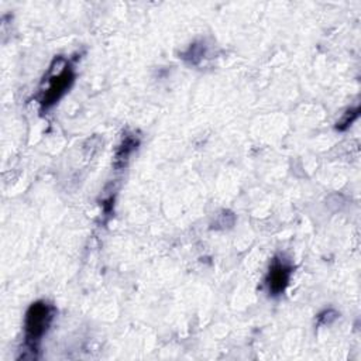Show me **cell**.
Here are the masks:
<instances>
[{
  "label": "cell",
  "instance_id": "obj_1",
  "mask_svg": "<svg viewBox=\"0 0 361 361\" xmlns=\"http://www.w3.org/2000/svg\"><path fill=\"white\" fill-rule=\"evenodd\" d=\"M54 317V309L45 302H35L25 314V341L34 348L44 336Z\"/></svg>",
  "mask_w": 361,
  "mask_h": 361
},
{
  "label": "cell",
  "instance_id": "obj_2",
  "mask_svg": "<svg viewBox=\"0 0 361 361\" xmlns=\"http://www.w3.org/2000/svg\"><path fill=\"white\" fill-rule=\"evenodd\" d=\"M73 80V73L69 69V66H65L62 71H59V73H56L55 76H52L48 82V87L44 92V96L41 99V103L44 106H51L54 104L69 87V85Z\"/></svg>",
  "mask_w": 361,
  "mask_h": 361
},
{
  "label": "cell",
  "instance_id": "obj_3",
  "mask_svg": "<svg viewBox=\"0 0 361 361\" xmlns=\"http://www.w3.org/2000/svg\"><path fill=\"white\" fill-rule=\"evenodd\" d=\"M289 276H290V267L283 259L275 258L269 267V272L267 276V285H268L269 293L272 295L282 293L289 282Z\"/></svg>",
  "mask_w": 361,
  "mask_h": 361
}]
</instances>
